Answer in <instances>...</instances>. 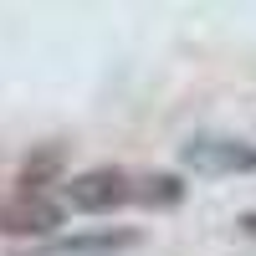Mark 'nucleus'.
Returning a JSON list of instances; mask_svg holds the SVG:
<instances>
[{
    "label": "nucleus",
    "instance_id": "nucleus-1",
    "mask_svg": "<svg viewBox=\"0 0 256 256\" xmlns=\"http://www.w3.org/2000/svg\"><path fill=\"white\" fill-rule=\"evenodd\" d=\"M67 205L82 210V216H113L123 205H144V174L118 169V164L82 169V174L67 180Z\"/></svg>",
    "mask_w": 256,
    "mask_h": 256
},
{
    "label": "nucleus",
    "instance_id": "nucleus-2",
    "mask_svg": "<svg viewBox=\"0 0 256 256\" xmlns=\"http://www.w3.org/2000/svg\"><path fill=\"white\" fill-rule=\"evenodd\" d=\"M62 226V205L46 195H10L0 205V230L6 236H52Z\"/></svg>",
    "mask_w": 256,
    "mask_h": 256
},
{
    "label": "nucleus",
    "instance_id": "nucleus-3",
    "mask_svg": "<svg viewBox=\"0 0 256 256\" xmlns=\"http://www.w3.org/2000/svg\"><path fill=\"white\" fill-rule=\"evenodd\" d=\"M184 164L205 169V174H241V169H256V148L236 138H195L184 144Z\"/></svg>",
    "mask_w": 256,
    "mask_h": 256
},
{
    "label": "nucleus",
    "instance_id": "nucleus-4",
    "mask_svg": "<svg viewBox=\"0 0 256 256\" xmlns=\"http://www.w3.org/2000/svg\"><path fill=\"white\" fill-rule=\"evenodd\" d=\"M62 169H67V148L62 144H46V148H36V154H26V164H20V174H16V195H41Z\"/></svg>",
    "mask_w": 256,
    "mask_h": 256
},
{
    "label": "nucleus",
    "instance_id": "nucleus-5",
    "mask_svg": "<svg viewBox=\"0 0 256 256\" xmlns=\"http://www.w3.org/2000/svg\"><path fill=\"white\" fill-rule=\"evenodd\" d=\"M241 226H246V230H256V210H251V216H241Z\"/></svg>",
    "mask_w": 256,
    "mask_h": 256
}]
</instances>
